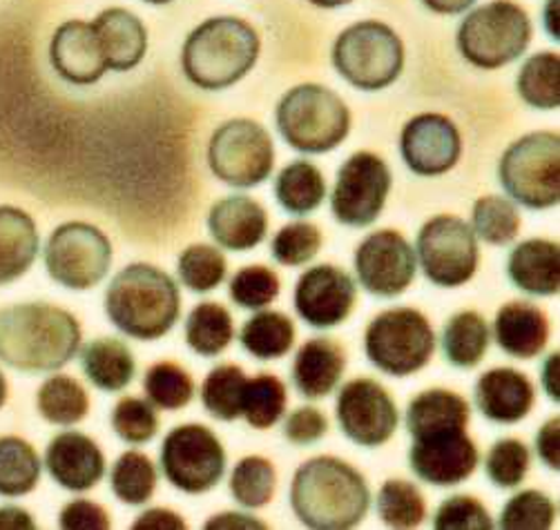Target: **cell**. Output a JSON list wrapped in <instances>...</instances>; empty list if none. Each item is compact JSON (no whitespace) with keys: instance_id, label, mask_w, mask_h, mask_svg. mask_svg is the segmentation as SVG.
I'll return each instance as SVG.
<instances>
[{"instance_id":"obj_1","label":"cell","mask_w":560,"mask_h":530,"mask_svg":"<svg viewBox=\"0 0 560 530\" xmlns=\"http://www.w3.org/2000/svg\"><path fill=\"white\" fill-rule=\"evenodd\" d=\"M79 319L51 304H14L0 308V362L36 375L66 368L81 350Z\"/></svg>"},{"instance_id":"obj_2","label":"cell","mask_w":560,"mask_h":530,"mask_svg":"<svg viewBox=\"0 0 560 530\" xmlns=\"http://www.w3.org/2000/svg\"><path fill=\"white\" fill-rule=\"evenodd\" d=\"M291 508L306 528L347 530L364 521L371 491L364 475L349 461L319 455L295 470Z\"/></svg>"},{"instance_id":"obj_3","label":"cell","mask_w":560,"mask_h":530,"mask_svg":"<svg viewBox=\"0 0 560 530\" xmlns=\"http://www.w3.org/2000/svg\"><path fill=\"white\" fill-rule=\"evenodd\" d=\"M103 306L119 332L137 341H156L182 317V290L165 270L130 263L109 281Z\"/></svg>"},{"instance_id":"obj_4","label":"cell","mask_w":560,"mask_h":530,"mask_svg":"<svg viewBox=\"0 0 560 530\" xmlns=\"http://www.w3.org/2000/svg\"><path fill=\"white\" fill-rule=\"evenodd\" d=\"M257 30L237 16H214L197 25L182 49L186 79L206 92L229 90L259 61Z\"/></svg>"},{"instance_id":"obj_5","label":"cell","mask_w":560,"mask_h":530,"mask_svg":"<svg viewBox=\"0 0 560 530\" xmlns=\"http://www.w3.org/2000/svg\"><path fill=\"white\" fill-rule=\"evenodd\" d=\"M275 123L293 150L326 154L347 141L351 109L332 90L319 83H302L279 98Z\"/></svg>"},{"instance_id":"obj_6","label":"cell","mask_w":560,"mask_h":530,"mask_svg":"<svg viewBox=\"0 0 560 530\" xmlns=\"http://www.w3.org/2000/svg\"><path fill=\"white\" fill-rule=\"evenodd\" d=\"M332 68L362 92L394 85L405 70V43L394 27L380 21H360L347 27L332 45Z\"/></svg>"},{"instance_id":"obj_7","label":"cell","mask_w":560,"mask_h":530,"mask_svg":"<svg viewBox=\"0 0 560 530\" xmlns=\"http://www.w3.org/2000/svg\"><path fill=\"white\" fill-rule=\"evenodd\" d=\"M532 34V19L518 3L493 0L463 19L456 43L474 68L500 70L527 51Z\"/></svg>"},{"instance_id":"obj_8","label":"cell","mask_w":560,"mask_h":530,"mask_svg":"<svg viewBox=\"0 0 560 530\" xmlns=\"http://www.w3.org/2000/svg\"><path fill=\"white\" fill-rule=\"evenodd\" d=\"M498 181L516 203L549 210L560 201V137L532 132L514 141L498 161Z\"/></svg>"},{"instance_id":"obj_9","label":"cell","mask_w":560,"mask_h":530,"mask_svg":"<svg viewBox=\"0 0 560 530\" xmlns=\"http://www.w3.org/2000/svg\"><path fill=\"white\" fill-rule=\"evenodd\" d=\"M364 352L380 373L398 379L411 377L433 360L435 332L420 310L390 308L369 323Z\"/></svg>"},{"instance_id":"obj_10","label":"cell","mask_w":560,"mask_h":530,"mask_svg":"<svg viewBox=\"0 0 560 530\" xmlns=\"http://www.w3.org/2000/svg\"><path fill=\"white\" fill-rule=\"evenodd\" d=\"M208 165L221 184L250 190L266 184L275 167V143L253 119L223 121L210 137Z\"/></svg>"},{"instance_id":"obj_11","label":"cell","mask_w":560,"mask_h":530,"mask_svg":"<svg viewBox=\"0 0 560 530\" xmlns=\"http://www.w3.org/2000/svg\"><path fill=\"white\" fill-rule=\"evenodd\" d=\"M112 257L107 234L85 221L61 223L49 234L43 250L49 279L74 292L96 287L107 276Z\"/></svg>"},{"instance_id":"obj_12","label":"cell","mask_w":560,"mask_h":530,"mask_svg":"<svg viewBox=\"0 0 560 530\" xmlns=\"http://www.w3.org/2000/svg\"><path fill=\"white\" fill-rule=\"evenodd\" d=\"M159 463L173 488L188 495H203L219 486L226 475V448L203 424H184L163 437Z\"/></svg>"},{"instance_id":"obj_13","label":"cell","mask_w":560,"mask_h":530,"mask_svg":"<svg viewBox=\"0 0 560 530\" xmlns=\"http://www.w3.org/2000/svg\"><path fill=\"white\" fill-rule=\"evenodd\" d=\"M416 259L424 276L438 287L469 283L480 263L478 237L460 216L438 214L429 219L416 239Z\"/></svg>"},{"instance_id":"obj_14","label":"cell","mask_w":560,"mask_h":530,"mask_svg":"<svg viewBox=\"0 0 560 530\" xmlns=\"http://www.w3.org/2000/svg\"><path fill=\"white\" fill-rule=\"evenodd\" d=\"M394 176L382 156L362 150L351 154L338 169L330 210L338 223L347 227H369L373 225L388 199Z\"/></svg>"},{"instance_id":"obj_15","label":"cell","mask_w":560,"mask_h":530,"mask_svg":"<svg viewBox=\"0 0 560 530\" xmlns=\"http://www.w3.org/2000/svg\"><path fill=\"white\" fill-rule=\"evenodd\" d=\"M355 274L360 285L382 299H396L409 290L418 274L413 246L398 229H377L355 248Z\"/></svg>"},{"instance_id":"obj_16","label":"cell","mask_w":560,"mask_h":530,"mask_svg":"<svg viewBox=\"0 0 560 530\" xmlns=\"http://www.w3.org/2000/svg\"><path fill=\"white\" fill-rule=\"evenodd\" d=\"M335 417L342 433L358 446L380 448L396 435L400 412L388 390L369 377L351 379L338 392Z\"/></svg>"},{"instance_id":"obj_17","label":"cell","mask_w":560,"mask_h":530,"mask_svg":"<svg viewBox=\"0 0 560 530\" xmlns=\"http://www.w3.org/2000/svg\"><path fill=\"white\" fill-rule=\"evenodd\" d=\"M295 310L300 319L315 328L328 330L342 326L358 302L353 276L332 263L308 268L295 283Z\"/></svg>"},{"instance_id":"obj_18","label":"cell","mask_w":560,"mask_h":530,"mask_svg":"<svg viewBox=\"0 0 560 530\" xmlns=\"http://www.w3.org/2000/svg\"><path fill=\"white\" fill-rule=\"evenodd\" d=\"M478 463L480 452L467 431L416 437L409 448V466L413 475L438 488L467 482L476 473Z\"/></svg>"},{"instance_id":"obj_19","label":"cell","mask_w":560,"mask_h":530,"mask_svg":"<svg viewBox=\"0 0 560 530\" xmlns=\"http://www.w3.org/2000/svg\"><path fill=\"white\" fill-rule=\"evenodd\" d=\"M400 154L405 165L418 176L446 174L456 167L463 154L460 130L444 114H418L402 128Z\"/></svg>"},{"instance_id":"obj_20","label":"cell","mask_w":560,"mask_h":530,"mask_svg":"<svg viewBox=\"0 0 560 530\" xmlns=\"http://www.w3.org/2000/svg\"><path fill=\"white\" fill-rule=\"evenodd\" d=\"M45 468L61 488L88 493L96 488L105 475V455L90 435L66 431L47 444Z\"/></svg>"},{"instance_id":"obj_21","label":"cell","mask_w":560,"mask_h":530,"mask_svg":"<svg viewBox=\"0 0 560 530\" xmlns=\"http://www.w3.org/2000/svg\"><path fill=\"white\" fill-rule=\"evenodd\" d=\"M49 63L66 83H98L107 72V63L92 23L66 21L63 25L56 27L49 43Z\"/></svg>"},{"instance_id":"obj_22","label":"cell","mask_w":560,"mask_h":530,"mask_svg":"<svg viewBox=\"0 0 560 530\" xmlns=\"http://www.w3.org/2000/svg\"><path fill=\"white\" fill-rule=\"evenodd\" d=\"M474 394L485 420L508 426L523 422L536 403V388L532 379L510 366L491 368L480 375Z\"/></svg>"},{"instance_id":"obj_23","label":"cell","mask_w":560,"mask_h":530,"mask_svg":"<svg viewBox=\"0 0 560 530\" xmlns=\"http://www.w3.org/2000/svg\"><path fill=\"white\" fill-rule=\"evenodd\" d=\"M208 232L223 250L250 252L266 239L268 212L253 197H223L208 212Z\"/></svg>"},{"instance_id":"obj_24","label":"cell","mask_w":560,"mask_h":530,"mask_svg":"<svg viewBox=\"0 0 560 530\" xmlns=\"http://www.w3.org/2000/svg\"><path fill=\"white\" fill-rule=\"evenodd\" d=\"M92 30L101 45L107 72H130L148 54V30L143 21L126 8H107L94 21Z\"/></svg>"},{"instance_id":"obj_25","label":"cell","mask_w":560,"mask_h":530,"mask_svg":"<svg viewBox=\"0 0 560 530\" xmlns=\"http://www.w3.org/2000/svg\"><path fill=\"white\" fill-rule=\"evenodd\" d=\"M493 339L514 360L538 357L549 341V319L532 302H510L495 313Z\"/></svg>"},{"instance_id":"obj_26","label":"cell","mask_w":560,"mask_h":530,"mask_svg":"<svg viewBox=\"0 0 560 530\" xmlns=\"http://www.w3.org/2000/svg\"><path fill=\"white\" fill-rule=\"evenodd\" d=\"M347 370L345 348L328 337L308 339L295 355L293 384L306 399H324L340 386Z\"/></svg>"},{"instance_id":"obj_27","label":"cell","mask_w":560,"mask_h":530,"mask_svg":"<svg viewBox=\"0 0 560 530\" xmlns=\"http://www.w3.org/2000/svg\"><path fill=\"white\" fill-rule=\"evenodd\" d=\"M38 250L36 221L16 205H0V287L25 276Z\"/></svg>"},{"instance_id":"obj_28","label":"cell","mask_w":560,"mask_h":530,"mask_svg":"<svg viewBox=\"0 0 560 530\" xmlns=\"http://www.w3.org/2000/svg\"><path fill=\"white\" fill-rule=\"evenodd\" d=\"M469 422V401L463 394L446 388L424 390L418 397H413L407 408V428L411 439L438 433L467 431Z\"/></svg>"},{"instance_id":"obj_29","label":"cell","mask_w":560,"mask_h":530,"mask_svg":"<svg viewBox=\"0 0 560 530\" xmlns=\"http://www.w3.org/2000/svg\"><path fill=\"white\" fill-rule=\"evenodd\" d=\"M512 283L534 297H553L560 290V248L549 239L518 244L508 261Z\"/></svg>"},{"instance_id":"obj_30","label":"cell","mask_w":560,"mask_h":530,"mask_svg":"<svg viewBox=\"0 0 560 530\" xmlns=\"http://www.w3.org/2000/svg\"><path fill=\"white\" fill-rule=\"evenodd\" d=\"M81 368L94 388L103 392L126 390L137 375V362L128 343L112 337H98L83 345Z\"/></svg>"},{"instance_id":"obj_31","label":"cell","mask_w":560,"mask_h":530,"mask_svg":"<svg viewBox=\"0 0 560 530\" xmlns=\"http://www.w3.org/2000/svg\"><path fill=\"white\" fill-rule=\"evenodd\" d=\"M489 343V323L476 310L456 313L442 330V352L456 368H476L485 360Z\"/></svg>"},{"instance_id":"obj_32","label":"cell","mask_w":560,"mask_h":530,"mask_svg":"<svg viewBox=\"0 0 560 530\" xmlns=\"http://www.w3.org/2000/svg\"><path fill=\"white\" fill-rule=\"evenodd\" d=\"M295 323L279 310H257L242 328L240 341L250 357L275 362L287 357L295 345Z\"/></svg>"},{"instance_id":"obj_33","label":"cell","mask_w":560,"mask_h":530,"mask_svg":"<svg viewBox=\"0 0 560 530\" xmlns=\"http://www.w3.org/2000/svg\"><path fill=\"white\" fill-rule=\"evenodd\" d=\"M38 415L51 426H77L90 412V394L83 384L68 375L47 377L36 392Z\"/></svg>"},{"instance_id":"obj_34","label":"cell","mask_w":560,"mask_h":530,"mask_svg":"<svg viewBox=\"0 0 560 530\" xmlns=\"http://www.w3.org/2000/svg\"><path fill=\"white\" fill-rule=\"evenodd\" d=\"M275 199L289 214L306 216L326 199V179L311 161H293L275 179Z\"/></svg>"},{"instance_id":"obj_35","label":"cell","mask_w":560,"mask_h":530,"mask_svg":"<svg viewBox=\"0 0 560 530\" xmlns=\"http://www.w3.org/2000/svg\"><path fill=\"white\" fill-rule=\"evenodd\" d=\"M235 321L229 308L217 302L195 306L186 319V343L203 360L219 357L235 341Z\"/></svg>"},{"instance_id":"obj_36","label":"cell","mask_w":560,"mask_h":530,"mask_svg":"<svg viewBox=\"0 0 560 530\" xmlns=\"http://www.w3.org/2000/svg\"><path fill=\"white\" fill-rule=\"evenodd\" d=\"M43 473L38 450L23 437H0V497L30 495Z\"/></svg>"},{"instance_id":"obj_37","label":"cell","mask_w":560,"mask_h":530,"mask_svg":"<svg viewBox=\"0 0 560 530\" xmlns=\"http://www.w3.org/2000/svg\"><path fill=\"white\" fill-rule=\"evenodd\" d=\"M246 381L248 377L237 364H219L212 368L199 388V397L208 415L219 422L240 420Z\"/></svg>"},{"instance_id":"obj_38","label":"cell","mask_w":560,"mask_h":530,"mask_svg":"<svg viewBox=\"0 0 560 530\" xmlns=\"http://www.w3.org/2000/svg\"><path fill=\"white\" fill-rule=\"evenodd\" d=\"M289 405L287 384L270 375L259 373L246 381L242 399V417L255 431H268L282 422Z\"/></svg>"},{"instance_id":"obj_39","label":"cell","mask_w":560,"mask_h":530,"mask_svg":"<svg viewBox=\"0 0 560 530\" xmlns=\"http://www.w3.org/2000/svg\"><path fill=\"white\" fill-rule=\"evenodd\" d=\"M518 96L534 109L560 107V58L556 51L532 54L516 79Z\"/></svg>"},{"instance_id":"obj_40","label":"cell","mask_w":560,"mask_h":530,"mask_svg":"<svg viewBox=\"0 0 560 530\" xmlns=\"http://www.w3.org/2000/svg\"><path fill=\"white\" fill-rule=\"evenodd\" d=\"M156 466L145 452L126 450L109 470V488L128 506H143L156 491Z\"/></svg>"},{"instance_id":"obj_41","label":"cell","mask_w":560,"mask_h":530,"mask_svg":"<svg viewBox=\"0 0 560 530\" xmlns=\"http://www.w3.org/2000/svg\"><path fill=\"white\" fill-rule=\"evenodd\" d=\"M523 219L514 201L505 197L487 195L474 203L471 229L476 237L489 246H510L516 242Z\"/></svg>"},{"instance_id":"obj_42","label":"cell","mask_w":560,"mask_h":530,"mask_svg":"<svg viewBox=\"0 0 560 530\" xmlns=\"http://www.w3.org/2000/svg\"><path fill=\"white\" fill-rule=\"evenodd\" d=\"M143 390L154 408L177 412L195 399V379L175 362H159L148 368Z\"/></svg>"},{"instance_id":"obj_43","label":"cell","mask_w":560,"mask_h":530,"mask_svg":"<svg viewBox=\"0 0 560 530\" xmlns=\"http://www.w3.org/2000/svg\"><path fill=\"white\" fill-rule=\"evenodd\" d=\"M277 488V470L270 459L248 455L240 459L231 473V495L244 508H264L272 502Z\"/></svg>"},{"instance_id":"obj_44","label":"cell","mask_w":560,"mask_h":530,"mask_svg":"<svg viewBox=\"0 0 560 530\" xmlns=\"http://www.w3.org/2000/svg\"><path fill=\"white\" fill-rule=\"evenodd\" d=\"M375 508L390 528H416L427 519L424 495L407 480H386L377 491Z\"/></svg>"},{"instance_id":"obj_45","label":"cell","mask_w":560,"mask_h":530,"mask_svg":"<svg viewBox=\"0 0 560 530\" xmlns=\"http://www.w3.org/2000/svg\"><path fill=\"white\" fill-rule=\"evenodd\" d=\"M177 274L182 285L195 294H208L217 290L229 274V261L217 246L192 244L177 261Z\"/></svg>"},{"instance_id":"obj_46","label":"cell","mask_w":560,"mask_h":530,"mask_svg":"<svg viewBox=\"0 0 560 530\" xmlns=\"http://www.w3.org/2000/svg\"><path fill=\"white\" fill-rule=\"evenodd\" d=\"M532 468V452L523 439L502 437L485 455V473L495 488H518Z\"/></svg>"},{"instance_id":"obj_47","label":"cell","mask_w":560,"mask_h":530,"mask_svg":"<svg viewBox=\"0 0 560 530\" xmlns=\"http://www.w3.org/2000/svg\"><path fill=\"white\" fill-rule=\"evenodd\" d=\"M282 292V281L268 266H246L229 283V294L242 310H264Z\"/></svg>"},{"instance_id":"obj_48","label":"cell","mask_w":560,"mask_h":530,"mask_svg":"<svg viewBox=\"0 0 560 530\" xmlns=\"http://www.w3.org/2000/svg\"><path fill=\"white\" fill-rule=\"evenodd\" d=\"M322 250V232L311 221H295L279 229L270 242V255L287 268L311 263Z\"/></svg>"},{"instance_id":"obj_49","label":"cell","mask_w":560,"mask_h":530,"mask_svg":"<svg viewBox=\"0 0 560 530\" xmlns=\"http://www.w3.org/2000/svg\"><path fill=\"white\" fill-rule=\"evenodd\" d=\"M556 504L553 499L536 488L516 493L505 508L500 510L498 526L505 530H547L553 526Z\"/></svg>"},{"instance_id":"obj_50","label":"cell","mask_w":560,"mask_h":530,"mask_svg":"<svg viewBox=\"0 0 560 530\" xmlns=\"http://www.w3.org/2000/svg\"><path fill=\"white\" fill-rule=\"evenodd\" d=\"M112 428L130 446L148 444L159 433V415L154 405L141 397H124L112 410Z\"/></svg>"},{"instance_id":"obj_51","label":"cell","mask_w":560,"mask_h":530,"mask_svg":"<svg viewBox=\"0 0 560 530\" xmlns=\"http://www.w3.org/2000/svg\"><path fill=\"white\" fill-rule=\"evenodd\" d=\"M435 530H491L493 519L485 504L471 495L444 499L433 517Z\"/></svg>"},{"instance_id":"obj_52","label":"cell","mask_w":560,"mask_h":530,"mask_svg":"<svg viewBox=\"0 0 560 530\" xmlns=\"http://www.w3.org/2000/svg\"><path fill=\"white\" fill-rule=\"evenodd\" d=\"M328 433V420L315 405H302L293 410L284 422V437L293 446H313Z\"/></svg>"},{"instance_id":"obj_53","label":"cell","mask_w":560,"mask_h":530,"mask_svg":"<svg viewBox=\"0 0 560 530\" xmlns=\"http://www.w3.org/2000/svg\"><path fill=\"white\" fill-rule=\"evenodd\" d=\"M59 526L66 530H107L112 519L101 504L90 499H74L63 506Z\"/></svg>"},{"instance_id":"obj_54","label":"cell","mask_w":560,"mask_h":530,"mask_svg":"<svg viewBox=\"0 0 560 530\" xmlns=\"http://www.w3.org/2000/svg\"><path fill=\"white\" fill-rule=\"evenodd\" d=\"M558 441H560V420L553 417V420L545 422L536 435V455L549 470H556V473L560 468Z\"/></svg>"},{"instance_id":"obj_55","label":"cell","mask_w":560,"mask_h":530,"mask_svg":"<svg viewBox=\"0 0 560 530\" xmlns=\"http://www.w3.org/2000/svg\"><path fill=\"white\" fill-rule=\"evenodd\" d=\"M186 526V519L171 508H148L132 523L135 530H184Z\"/></svg>"},{"instance_id":"obj_56","label":"cell","mask_w":560,"mask_h":530,"mask_svg":"<svg viewBox=\"0 0 560 530\" xmlns=\"http://www.w3.org/2000/svg\"><path fill=\"white\" fill-rule=\"evenodd\" d=\"M36 521L21 506H3L0 508V530H34Z\"/></svg>"},{"instance_id":"obj_57","label":"cell","mask_w":560,"mask_h":530,"mask_svg":"<svg viewBox=\"0 0 560 530\" xmlns=\"http://www.w3.org/2000/svg\"><path fill=\"white\" fill-rule=\"evenodd\" d=\"M560 355L558 352H551V355L547 357L545 366H542V375H540V381H542V388L545 392L549 394L551 401H560Z\"/></svg>"},{"instance_id":"obj_58","label":"cell","mask_w":560,"mask_h":530,"mask_svg":"<svg viewBox=\"0 0 560 530\" xmlns=\"http://www.w3.org/2000/svg\"><path fill=\"white\" fill-rule=\"evenodd\" d=\"M206 528H266V523L244 513H221L208 519Z\"/></svg>"},{"instance_id":"obj_59","label":"cell","mask_w":560,"mask_h":530,"mask_svg":"<svg viewBox=\"0 0 560 530\" xmlns=\"http://www.w3.org/2000/svg\"><path fill=\"white\" fill-rule=\"evenodd\" d=\"M476 0H422V5L435 14H444V16H456L467 12Z\"/></svg>"},{"instance_id":"obj_60","label":"cell","mask_w":560,"mask_h":530,"mask_svg":"<svg viewBox=\"0 0 560 530\" xmlns=\"http://www.w3.org/2000/svg\"><path fill=\"white\" fill-rule=\"evenodd\" d=\"M308 3L315 8H322V10H338V8L351 5L353 0H308Z\"/></svg>"},{"instance_id":"obj_61","label":"cell","mask_w":560,"mask_h":530,"mask_svg":"<svg viewBox=\"0 0 560 530\" xmlns=\"http://www.w3.org/2000/svg\"><path fill=\"white\" fill-rule=\"evenodd\" d=\"M8 394H10V388H8V379L3 375V370H0V408H3L8 403Z\"/></svg>"},{"instance_id":"obj_62","label":"cell","mask_w":560,"mask_h":530,"mask_svg":"<svg viewBox=\"0 0 560 530\" xmlns=\"http://www.w3.org/2000/svg\"><path fill=\"white\" fill-rule=\"evenodd\" d=\"M143 3H148V5H171L173 0H143Z\"/></svg>"}]
</instances>
